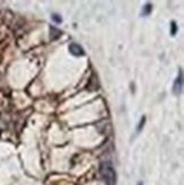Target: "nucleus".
Returning <instances> with one entry per match:
<instances>
[{
	"instance_id": "4",
	"label": "nucleus",
	"mask_w": 184,
	"mask_h": 185,
	"mask_svg": "<svg viewBox=\"0 0 184 185\" xmlns=\"http://www.w3.org/2000/svg\"><path fill=\"white\" fill-rule=\"evenodd\" d=\"M152 12V5L151 4H147L142 9V16H148L150 15Z\"/></svg>"
},
{
	"instance_id": "2",
	"label": "nucleus",
	"mask_w": 184,
	"mask_h": 185,
	"mask_svg": "<svg viewBox=\"0 0 184 185\" xmlns=\"http://www.w3.org/2000/svg\"><path fill=\"white\" fill-rule=\"evenodd\" d=\"M182 88H183V73H182V71H180V74H178V76H177V78L174 82V85H173L174 94L178 96L182 92Z\"/></svg>"
},
{
	"instance_id": "5",
	"label": "nucleus",
	"mask_w": 184,
	"mask_h": 185,
	"mask_svg": "<svg viewBox=\"0 0 184 185\" xmlns=\"http://www.w3.org/2000/svg\"><path fill=\"white\" fill-rule=\"evenodd\" d=\"M51 20H53L56 24H60V23L63 22V18H61V16H60V15H58V14H52Z\"/></svg>"
},
{
	"instance_id": "8",
	"label": "nucleus",
	"mask_w": 184,
	"mask_h": 185,
	"mask_svg": "<svg viewBox=\"0 0 184 185\" xmlns=\"http://www.w3.org/2000/svg\"><path fill=\"white\" fill-rule=\"evenodd\" d=\"M138 185H143V184H142V183H141V182H140V183H139V184H138Z\"/></svg>"
},
{
	"instance_id": "6",
	"label": "nucleus",
	"mask_w": 184,
	"mask_h": 185,
	"mask_svg": "<svg viewBox=\"0 0 184 185\" xmlns=\"http://www.w3.org/2000/svg\"><path fill=\"white\" fill-rule=\"evenodd\" d=\"M144 123H145V116H143L142 118H141L140 123H139V125H138V129H136V132L140 133L141 131H142V129H143L144 126Z\"/></svg>"
},
{
	"instance_id": "1",
	"label": "nucleus",
	"mask_w": 184,
	"mask_h": 185,
	"mask_svg": "<svg viewBox=\"0 0 184 185\" xmlns=\"http://www.w3.org/2000/svg\"><path fill=\"white\" fill-rule=\"evenodd\" d=\"M99 170H100V175L106 184L107 185L115 184V182H116V173H115V169L112 167V162H109V161L102 162L100 165Z\"/></svg>"
},
{
	"instance_id": "3",
	"label": "nucleus",
	"mask_w": 184,
	"mask_h": 185,
	"mask_svg": "<svg viewBox=\"0 0 184 185\" xmlns=\"http://www.w3.org/2000/svg\"><path fill=\"white\" fill-rule=\"evenodd\" d=\"M68 49H69V53L75 57H81V56H84V55H85V51L83 50V48L81 47L80 44L75 43V42H73V43L69 44V48Z\"/></svg>"
},
{
	"instance_id": "7",
	"label": "nucleus",
	"mask_w": 184,
	"mask_h": 185,
	"mask_svg": "<svg viewBox=\"0 0 184 185\" xmlns=\"http://www.w3.org/2000/svg\"><path fill=\"white\" fill-rule=\"evenodd\" d=\"M177 25H176V23L173 20L172 23H171V33H172V35H175L176 32H177Z\"/></svg>"
}]
</instances>
